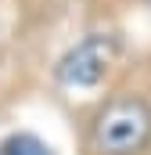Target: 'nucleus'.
<instances>
[{
	"label": "nucleus",
	"instance_id": "2",
	"mask_svg": "<svg viewBox=\"0 0 151 155\" xmlns=\"http://www.w3.org/2000/svg\"><path fill=\"white\" fill-rule=\"evenodd\" d=\"M115 54H119V40L115 36H104V33H90V36H83L76 47H69L61 58H58V65H54V76L61 87H79V90H86V87H97L104 72L112 69Z\"/></svg>",
	"mask_w": 151,
	"mask_h": 155
},
{
	"label": "nucleus",
	"instance_id": "3",
	"mask_svg": "<svg viewBox=\"0 0 151 155\" xmlns=\"http://www.w3.org/2000/svg\"><path fill=\"white\" fill-rule=\"evenodd\" d=\"M0 155H50V148L40 141L36 134H11L0 144Z\"/></svg>",
	"mask_w": 151,
	"mask_h": 155
},
{
	"label": "nucleus",
	"instance_id": "1",
	"mask_svg": "<svg viewBox=\"0 0 151 155\" xmlns=\"http://www.w3.org/2000/svg\"><path fill=\"white\" fill-rule=\"evenodd\" d=\"M151 144V105L144 97H115L90 123L97 155H140Z\"/></svg>",
	"mask_w": 151,
	"mask_h": 155
}]
</instances>
